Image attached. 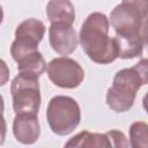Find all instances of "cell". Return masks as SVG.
Segmentation results:
<instances>
[{
  "instance_id": "9a60e30c",
  "label": "cell",
  "mask_w": 148,
  "mask_h": 148,
  "mask_svg": "<svg viewBox=\"0 0 148 148\" xmlns=\"http://www.w3.org/2000/svg\"><path fill=\"white\" fill-rule=\"evenodd\" d=\"M38 44L39 43L27 37H15L10 45V54L15 61H18L24 56L38 51Z\"/></svg>"
},
{
  "instance_id": "d6986e66",
  "label": "cell",
  "mask_w": 148,
  "mask_h": 148,
  "mask_svg": "<svg viewBox=\"0 0 148 148\" xmlns=\"http://www.w3.org/2000/svg\"><path fill=\"white\" fill-rule=\"evenodd\" d=\"M5 110V102H3V97L0 95V113H2Z\"/></svg>"
},
{
  "instance_id": "8fae6325",
  "label": "cell",
  "mask_w": 148,
  "mask_h": 148,
  "mask_svg": "<svg viewBox=\"0 0 148 148\" xmlns=\"http://www.w3.org/2000/svg\"><path fill=\"white\" fill-rule=\"evenodd\" d=\"M65 147H111L109 138L105 133H91L89 131H82L71 138Z\"/></svg>"
},
{
  "instance_id": "ba28073f",
  "label": "cell",
  "mask_w": 148,
  "mask_h": 148,
  "mask_svg": "<svg viewBox=\"0 0 148 148\" xmlns=\"http://www.w3.org/2000/svg\"><path fill=\"white\" fill-rule=\"evenodd\" d=\"M13 134L22 145L35 143L40 135V125L35 113H16L13 120Z\"/></svg>"
},
{
  "instance_id": "ffe728a7",
  "label": "cell",
  "mask_w": 148,
  "mask_h": 148,
  "mask_svg": "<svg viewBox=\"0 0 148 148\" xmlns=\"http://www.w3.org/2000/svg\"><path fill=\"white\" fill-rule=\"evenodd\" d=\"M2 20H3V10H2V7L0 6V24L2 23Z\"/></svg>"
},
{
  "instance_id": "30bf717a",
  "label": "cell",
  "mask_w": 148,
  "mask_h": 148,
  "mask_svg": "<svg viewBox=\"0 0 148 148\" xmlns=\"http://www.w3.org/2000/svg\"><path fill=\"white\" fill-rule=\"evenodd\" d=\"M46 16L51 23L73 24L75 9L71 0H50L46 5Z\"/></svg>"
},
{
  "instance_id": "7c38bea8",
  "label": "cell",
  "mask_w": 148,
  "mask_h": 148,
  "mask_svg": "<svg viewBox=\"0 0 148 148\" xmlns=\"http://www.w3.org/2000/svg\"><path fill=\"white\" fill-rule=\"evenodd\" d=\"M17 62L18 73L39 77L46 71V62L44 60L43 54L39 51L29 53L21 58Z\"/></svg>"
},
{
  "instance_id": "3957f363",
  "label": "cell",
  "mask_w": 148,
  "mask_h": 148,
  "mask_svg": "<svg viewBox=\"0 0 148 148\" xmlns=\"http://www.w3.org/2000/svg\"><path fill=\"white\" fill-rule=\"evenodd\" d=\"M46 120L50 130L60 136L71 134L80 124L81 110L77 102L64 95L54 96L46 108Z\"/></svg>"
},
{
  "instance_id": "2e32d148",
  "label": "cell",
  "mask_w": 148,
  "mask_h": 148,
  "mask_svg": "<svg viewBox=\"0 0 148 148\" xmlns=\"http://www.w3.org/2000/svg\"><path fill=\"white\" fill-rule=\"evenodd\" d=\"M105 134L109 138L111 147H117V148L128 147V141L123 132H120L118 130H111V131H108Z\"/></svg>"
},
{
  "instance_id": "4fadbf2b",
  "label": "cell",
  "mask_w": 148,
  "mask_h": 148,
  "mask_svg": "<svg viewBox=\"0 0 148 148\" xmlns=\"http://www.w3.org/2000/svg\"><path fill=\"white\" fill-rule=\"evenodd\" d=\"M45 34V25L37 18H28L22 21L15 30V37H27L40 43Z\"/></svg>"
},
{
  "instance_id": "5bb4252c",
  "label": "cell",
  "mask_w": 148,
  "mask_h": 148,
  "mask_svg": "<svg viewBox=\"0 0 148 148\" xmlns=\"http://www.w3.org/2000/svg\"><path fill=\"white\" fill-rule=\"evenodd\" d=\"M130 142L133 148L148 147V125L145 121H135L130 126Z\"/></svg>"
},
{
  "instance_id": "8992f818",
  "label": "cell",
  "mask_w": 148,
  "mask_h": 148,
  "mask_svg": "<svg viewBox=\"0 0 148 148\" xmlns=\"http://www.w3.org/2000/svg\"><path fill=\"white\" fill-rule=\"evenodd\" d=\"M46 71L51 82L64 89L77 88L84 79V71L81 65L66 56L52 59L47 64Z\"/></svg>"
},
{
  "instance_id": "7a4b0ae2",
  "label": "cell",
  "mask_w": 148,
  "mask_h": 148,
  "mask_svg": "<svg viewBox=\"0 0 148 148\" xmlns=\"http://www.w3.org/2000/svg\"><path fill=\"white\" fill-rule=\"evenodd\" d=\"M148 82V61L141 59L131 68L118 71L113 77L112 86L108 89L105 101L108 106L117 112L128 111L135 101L139 89Z\"/></svg>"
},
{
  "instance_id": "e0dca14e",
  "label": "cell",
  "mask_w": 148,
  "mask_h": 148,
  "mask_svg": "<svg viewBox=\"0 0 148 148\" xmlns=\"http://www.w3.org/2000/svg\"><path fill=\"white\" fill-rule=\"evenodd\" d=\"M9 80V67L5 60L0 59V87L5 86Z\"/></svg>"
},
{
  "instance_id": "277c9868",
  "label": "cell",
  "mask_w": 148,
  "mask_h": 148,
  "mask_svg": "<svg viewBox=\"0 0 148 148\" xmlns=\"http://www.w3.org/2000/svg\"><path fill=\"white\" fill-rule=\"evenodd\" d=\"M147 7L138 6L128 1L117 5L110 13L109 23L116 35H141L146 36Z\"/></svg>"
},
{
  "instance_id": "ac0fdd59",
  "label": "cell",
  "mask_w": 148,
  "mask_h": 148,
  "mask_svg": "<svg viewBox=\"0 0 148 148\" xmlns=\"http://www.w3.org/2000/svg\"><path fill=\"white\" fill-rule=\"evenodd\" d=\"M6 134H7V123H6L2 113H0V146L5 142Z\"/></svg>"
},
{
  "instance_id": "52a82bcc",
  "label": "cell",
  "mask_w": 148,
  "mask_h": 148,
  "mask_svg": "<svg viewBox=\"0 0 148 148\" xmlns=\"http://www.w3.org/2000/svg\"><path fill=\"white\" fill-rule=\"evenodd\" d=\"M49 42L56 53L68 56L76 50L79 37L72 24L51 23L49 28Z\"/></svg>"
},
{
  "instance_id": "6da1fadb",
  "label": "cell",
  "mask_w": 148,
  "mask_h": 148,
  "mask_svg": "<svg viewBox=\"0 0 148 148\" xmlns=\"http://www.w3.org/2000/svg\"><path fill=\"white\" fill-rule=\"evenodd\" d=\"M109 18L101 12L89 14L81 25L79 42L88 58L96 64L108 65L118 58L117 44L109 36Z\"/></svg>"
},
{
  "instance_id": "9c48e42d",
  "label": "cell",
  "mask_w": 148,
  "mask_h": 148,
  "mask_svg": "<svg viewBox=\"0 0 148 148\" xmlns=\"http://www.w3.org/2000/svg\"><path fill=\"white\" fill-rule=\"evenodd\" d=\"M113 38L118 49V58L121 59L140 57L147 43L146 36L141 35H116Z\"/></svg>"
},
{
  "instance_id": "5b68a950",
  "label": "cell",
  "mask_w": 148,
  "mask_h": 148,
  "mask_svg": "<svg viewBox=\"0 0 148 148\" xmlns=\"http://www.w3.org/2000/svg\"><path fill=\"white\" fill-rule=\"evenodd\" d=\"M10 94L15 113H38L42 102L38 77L20 73L10 83Z\"/></svg>"
}]
</instances>
